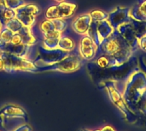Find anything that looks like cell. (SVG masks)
I'll return each instance as SVG.
<instances>
[{
    "mask_svg": "<svg viewBox=\"0 0 146 131\" xmlns=\"http://www.w3.org/2000/svg\"><path fill=\"white\" fill-rule=\"evenodd\" d=\"M117 30L121 33V35L124 38V39L127 42V44L134 51H136L139 48V39H137L136 35H135V32L133 30V27L130 22L121 25L117 28Z\"/></svg>",
    "mask_w": 146,
    "mask_h": 131,
    "instance_id": "obj_11",
    "label": "cell"
},
{
    "mask_svg": "<svg viewBox=\"0 0 146 131\" xmlns=\"http://www.w3.org/2000/svg\"><path fill=\"white\" fill-rule=\"evenodd\" d=\"M70 52L64 51L59 48L55 50H48L43 47L41 45L37 49V54L35 55L33 63L38 68L51 66L62 60Z\"/></svg>",
    "mask_w": 146,
    "mask_h": 131,
    "instance_id": "obj_5",
    "label": "cell"
},
{
    "mask_svg": "<svg viewBox=\"0 0 146 131\" xmlns=\"http://www.w3.org/2000/svg\"><path fill=\"white\" fill-rule=\"evenodd\" d=\"M58 13L59 18L61 19H67L72 17L77 9V5L74 3H69L66 1H62L58 3Z\"/></svg>",
    "mask_w": 146,
    "mask_h": 131,
    "instance_id": "obj_13",
    "label": "cell"
},
{
    "mask_svg": "<svg viewBox=\"0 0 146 131\" xmlns=\"http://www.w3.org/2000/svg\"><path fill=\"white\" fill-rule=\"evenodd\" d=\"M133 112H141L143 114H146V90L142 94L140 99L138 100L136 105L134 106Z\"/></svg>",
    "mask_w": 146,
    "mask_h": 131,
    "instance_id": "obj_28",
    "label": "cell"
},
{
    "mask_svg": "<svg viewBox=\"0 0 146 131\" xmlns=\"http://www.w3.org/2000/svg\"><path fill=\"white\" fill-rule=\"evenodd\" d=\"M97 59H96V64L98 67L101 69H109V68H114L116 67V63L115 59L106 54H99L97 55Z\"/></svg>",
    "mask_w": 146,
    "mask_h": 131,
    "instance_id": "obj_19",
    "label": "cell"
},
{
    "mask_svg": "<svg viewBox=\"0 0 146 131\" xmlns=\"http://www.w3.org/2000/svg\"><path fill=\"white\" fill-rule=\"evenodd\" d=\"M85 131H90V130H85Z\"/></svg>",
    "mask_w": 146,
    "mask_h": 131,
    "instance_id": "obj_44",
    "label": "cell"
},
{
    "mask_svg": "<svg viewBox=\"0 0 146 131\" xmlns=\"http://www.w3.org/2000/svg\"><path fill=\"white\" fill-rule=\"evenodd\" d=\"M55 2H56V3H60V2H62V1H65V0H54Z\"/></svg>",
    "mask_w": 146,
    "mask_h": 131,
    "instance_id": "obj_41",
    "label": "cell"
},
{
    "mask_svg": "<svg viewBox=\"0 0 146 131\" xmlns=\"http://www.w3.org/2000/svg\"><path fill=\"white\" fill-rule=\"evenodd\" d=\"M104 86H105V88L107 89L108 94H109L111 101L122 112L123 114H125L126 118H127L128 117V114H130L127 112L128 107L125 104L124 100L122 98V95L118 91V89L116 88V87L114 84V82H106Z\"/></svg>",
    "mask_w": 146,
    "mask_h": 131,
    "instance_id": "obj_8",
    "label": "cell"
},
{
    "mask_svg": "<svg viewBox=\"0 0 146 131\" xmlns=\"http://www.w3.org/2000/svg\"><path fill=\"white\" fill-rule=\"evenodd\" d=\"M89 14L92 17V20L96 21H101L107 20L108 15H109V13H107L102 9H98L92 10Z\"/></svg>",
    "mask_w": 146,
    "mask_h": 131,
    "instance_id": "obj_26",
    "label": "cell"
},
{
    "mask_svg": "<svg viewBox=\"0 0 146 131\" xmlns=\"http://www.w3.org/2000/svg\"><path fill=\"white\" fill-rule=\"evenodd\" d=\"M146 90V74L141 70L133 71L128 77L122 93L125 104L132 112L134 106Z\"/></svg>",
    "mask_w": 146,
    "mask_h": 131,
    "instance_id": "obj_1",
    "label": "cell"
},
{
    "mask_svg": "<svg viewBox=\"0 0 146 131\" xmlns=\"http://www.w3.org/2000/svg\"><path fill=\"white\" fill-rule=\"evenodd\" d=\"M38 28L42 35L45 33H49L55 30V27H54V23L52 20H49V19H44V21H42L39 23Z\"/></svg>",
    "mask_w": 146,
    "mask_h": 131,
    "instance_id": "obj_25",
    "label": "cell"
},
{
    "mask_svg": "<svg viewBox=\"0 0 146 131\" xmlns=\"http://www.w3.org/2000/svg\"><path fill=\"white\" fill-rule=\"evenodd\" d=\"M58 48L64 51H67V52H72L76 48L75 40L73 38H71L68 35H64L62 33V35L59 38Z\"/></svg>",
    "mask_w": 146,
    "mask_h": 131,
    "instance_id": "obj_18",
    "label": "cell"
},
{
    "mask_svg": "<svg viewBox=\"0 0 146 131\" xmlns=\"http://www.w3.org/2000/svg\"><path fill=\"white\" fill-rule=\"evenodd\" d=\"M92 20L89 13L82 14L77 16L71 22L72 29L80 35H86Z\"/></svg>",
    "mask_w": 146,
    "mask_h": 131,
    "instance_id": "obj_10",
    "label": "cell"
},
{
    "mask_svg": "<svg viewBox=\"0 0 146 131\" xmlns=\"http://www.w3.org/2000/svg\"><path fill=\"white\" fill-rule=\"evenodd\" d=\"M10 43H12V44H14V45H19V44H21V43H22V42H21V36L19 35L18 33H14V35H13V37H12V39H11Z\"/></svg>",
    "mask_w": 146,
    "mask_h": 131,
    "instance_id": "obj_35",
    "label": "cell"
},
{
    "mask_svg": "<svg viewBox=\"0 0 146 131\" xmlns=\"http://www.w3.org/2000/svg\"><path fill=\"white\" fill-rule=\"evenodd\" d=\"M1 7H7V6H6L5 0H0V8H1Z\"/></svg>",
    "mask_w": 146,
    "mask_h": 131,
    "instance_id": "obj_40",
    "label": "cell"
},
{
    "mask_svg": "<svg viewBox=\"0 0 146 131\" xmlns=\"http://www.w3.org/2000/svg\"><path fill=\"white\" fill-rule=\"evenodd\" d=\"M4 27H7L8 29H9V30H10L11 32H13L14 33H16L19 32V30H20L23 26H22L21 22L16 17H15V18H13V19H11V20H9V21L5 24Z\"/></svg>",
    "mask_w": 146,
    "mask_h": 131,
    "instance_id": "obj_27",
    "label": "cell"
},
{
    "mask_svg": "<svg viewBox=\"0 0 146 131\" xmlns=\"http://www.w3.org/2000/svg\"><path fill=\"white\" fill-rule=\"evenodd\" d=\"M139 45L142 51L146 52V35L145 37L141 38L140 39H139Z\"/></svg>",
    "mask_w": 146,
    "mask_h": 131,
    "instance_id": "obj_36",
    "label": "cell"
},
{
    "mask_svg": "<svg viewBox=\"0 0 146 131\" xmlns=\"http://www.w3.org/2000/svg\"><path fill=\"white\" fill-rule=\"evenodd\" d=\"M130 15L134 20L146 21V0H142L131 7Z\"/></svg>",
    "mask_w": 146,
    "mask_h": 131,
    "instance_id": "obj_15",
    "label": "cell"
},
{
    "mask_svg": "<svg viewBox=\"0 0 146 131\" xmlns=\"http://www.w3.org/2000/svg\"><path fill=\"white\" fill-rule=\"evenodd\" d=\"M0 57L2 58L5 72H38V68L35 66L33 61L24 57H21L6 51H0Z\"/></svg>",
    "mask_w": 146,
    "mask_h": 131,
    "instance_id": "obj_3",
    "label": "cell"
},
{
    "mask_svg": "<svg viewBox=\"0 0 146 131\" xmlns=\"http://www.w3.org/2000/svg\"><path fill=\"white\" fill-rule=\"evenodd\" d=\"M33 46H29L23 43L19 44V45H14L12 43H9L6 45L3 51L9 52L10 54L27 58L28 60L33 61Z\"/></svg>",
    "mask_w": 146,
    "mask_h": 131,
    "instance_id": "obj_9",
    "label": "cell"
},
{
    "mask_svg": "<svg viewBox=\"0 0 146 131\" xmlns=\"http://www.w3.org/2000/svg\"><path fill=\"white\" fill-rule=\"evenodd\" d=\"M58 42L59 39H43L42 46L48 50L58 49Z\"/></svg>",
    "mask_w": 146,
    "mask_h": 131,
    "instance_id": "obj_30",
    "label": "cell"
},
{
    "mask_svg": "<svg viewBox=\"0 0 146 131\" xmlns=\"http://www.w3.org/2000/svg\"><path fill=\"white\" fill-rule=\"evenodd\" d=\"M15 17L21 22L22 26L32 28L36 23V17L26 13L15 11Z\"/></svg>",
    "mask_w": 146,
    "mask_h": 131,
    "instance_id": "obj_21",
    "label": "cell"
},
{
    "mask_svg": "<svg viewBox=\"0 0 146 131\" xmlns=\"http://www.w3.org/2000/svg\"><path fill=\"white\" fill-rule=\"evenodd\" d=\"M14 131H33L32 130V128L26 123L21 126H19L18 128H16Z\"/></svg>",
    "mask_w": 146,
    "mask_h": 131,
    "instance_id": "obj_37",
    "label": "cell"
},
{
    "mask_svg": "<svg viewBox=\"0 0 146 131\" xmlns=\"http://www.w3.org/2000/svg\"><path fill=\"white\" fill-rule=\"evenodd\" d=\"M101 130L102 131H115V130L113 127L110 126V125H106V126H104Z\"/></svg>",
    "mask_w": 146,
    "mask_h": 131,
    "instance_id": "obj_38",
    "label": "cell"
},
{
    "mask_svg": "<svg viewBox=\"0 0 146 131\" xmlns=\"http://www.w3.org/2000/svg\"><path fill=\"white\" fill-rule=\"evenodd\" d=\"M27 123L21 118H14L4 115L0 111V130L14 131L19 126Z\"/></svg>",
    "mask_w": 146,
    "mask_h": 131,
    "instance_id": "obj_12",
    "label": "cell"
},
{
    "mask_svg": "<svg viewBox=\"0 0 146 131\" xmlns=\"http://www.w3.org/2000/svg\"><path fill=\"white\" fill-rule=\"evenodd\" d=\"M59 18V13H58V6L57 4L51 5L46 9L45 11V19L49 20H54Z\"/></svg>",
    "mask_w": 146,
    "mask_h": 131,
    "instance_id": "obj_29",
    "label": "cell"
},
{
    "mask_svg": "<svg viewBox=\"0 0 146 131\" xmlns=\"http://www.w3.org/2000/svg\"><path fill=\"white\" fill-rule=\"evenodd\" d=\"M92 131H102L101 130H92Z\"/></svg>",
    "mask_w": 146,
    "mask_h": 131,
    "instance_id": "obj_43",
    "label": "cell"
},
{
    "mask_svg": "<svg viewBox=\"0 0 146 131\" xmlns=\"http://www.w3.org/2000/svg\"><path fill=\"white\" fill-rule=\"evenodd\" d=\"M3 69H4V64L2 58L0 57V71H3Z\"/></svg>",
    "mask_w": 146,
    "mask_h": 131,
    "instance_id": "obj_39",
    "label": "cell"
},
{
    "mask_svg": "<svg viewBox=\"0 0 146 131\" xmlns=\"http://www.w3.org/2000/svg\"><path fill=\"white\" fill-rule=\"evenodd\" d=\"M130 7L117 6L109 13L107 21L114 29H117L121 25L131 21L132 17L130 15Z\"/></svg>",
    "mask_w": 146,
    "mask_h": 131,
    "instance_id": "obj_6",
    "label": "cell"
},
{
    "mask_svg": "<svg viewBox=\"0 0 146 131\" xmlns=\"http://www.w3.org/2000/svg\"><path fill=\"white\" fill-rule=\"evenodd\" d=\"M15 9H9V8H6V9L4 10V13H3V18H2V21H1V24H2V27H4L5 24L11 19L15 18Z\"/></svg>",
    "mask_w": 146,
    "mask_h": 131,
    "instance_id": "obj_32",
    "label": "cell"
},
{
    "mask_svg": "<svg viewBox=\"0 0 146 131\" xmlns=\"http://www.w3.org/2000/svg\"><path fill=\"white\" fill-rule=\"evenodd\" d=\"M14 33L5 27H2L0 31V51H3L7 44L10 43Z\"/></svg>",
    "mask_w": 146,
    "mask_h": 131,
    "instance_id": "obj_23",
    "label": "cell"
},
{
    "mask_svg": "<svg viewBox=\"0 0 146 131\" xmlns=\"http://www.w3.org/2000/svg\"><path fill=\"white\" fill-rule=\"evenodd\" d=\"M62 35V33L54 30L49 33L43 34V39H59Z\"/></svg>",
    "mask_w": 146,
    "mask_h": 131,
    "instance_id": "obj_34",
    "label": "cell"
},
{
    "mask_svg": "<svg viewBox=\"0 0 146 131\" xmlns=\"http://www.w3.org/2000/svg\"><path fill=\"white\" fill-rule=\"evenodd\" d=\"M130 23L132 24L133 30L135 32V35L138 39H140L141 38L145 37L146 35V21H137L132 18Z\"/></svg>",
    "mask_w": 146,
    "mask_h": 131,
    "instance_id": "obj_22",
    "label": "cell"
},
{
    "mask_svg": "<svg viewBox=\"0 0 146 131\" xmlns=\"http://www.w3.org/2000/svg\"><path fill=\"white\" fill-rule=\"evenodd\" d=\"M5 3L8 8L15 9V10L23 6L26 3L25 0H5Z\"/></svg>",
    "mask_w": 146,
    "mask_h": 131,
    "instance_id": "obj_33",
    "label": "cell"
},
{
    "mask_svg": "<svg viewBox=\"0 0 146 131\" xmlns=\"http://www.w3.org/2000/svg\"><path fill=\"white\" fill-rule=\"evenodd\" d=\"M53 23H54V27H55V30L59 31L61 33H64L68 27V22L65 21V19H61V18H57V19H54L52 20Z\"/></svg>",
    "mask_w": 146,
    "mask_h": 131,
    "instance_id": "obj_31",
    "label": "cell"
},
{
    "mask_svg": "<svg viewBox=\"0 0 146 131\" xmlns=\"http://www.w3.org/2000/svg\"><path fill=\"white\" fill-rule=\"evenodd\" d=\"M127 50H133V49L127 44V42L121 35L118 30L115 29L113 33L107 39H104L101 42V44L98 45L97 55L106 54L114 57Z\"/></svg>",
    "mask_w": 146,
    "mask_h": 131,
    "instance_id": "obj_2",
    "label": "cell"
},
{
    "mask_svg": "<svg viewBox=\"0 0 146 131\" xmlns=\"http://www.w3.org/2000/svg\"><path fill=\"white\" fill-rule=\"evenodd\" d=\"M98 21H92V23L88 28L86 35H88L94 41V43L98 46L101 44V40L99 39L98 33Z\"/></svg>",
    "mask_w": 146,
    "mask_h": 131,
    "instance_id": "obj_24",
    "label": "cell"
},
{
    "mask_svg": "<svg viewBox=\"0 0 146 131\" xmlns=\"http://www.w3.org/2000/svg\"><path fill=\"white\" fill-rule=\"evenodd\" d=\"M114 31H115L114 27L110 24V22L107 20L98 21V36H99L101 42L104 39L110 37L113 33Z\"/></svg>",
    "mask_w": 146,
    "mask_h": 131,
    "instance_id": "obj_17",
    "label": "cell"
},
{
    "mask_svg": "<svg viewBox=\"0 0 146 131\" xmlns=\"http://www.w3.org/2000/svg\"><path fill=\"white\" fill-rule=\"evenodd\" d=\"M4 115L9 116V117H14V118H21L26 120L27 122L28 121V117L27 115V112L25 110L18 106L15 105H7L4 107H3L0 110Z\"/></svg>",
    "mask_w": 146,
    "mask_h": 131,
    "instance_id": "obj_14",
    "label": "cell"
},
{
    "mask_svg": "<svg viewBox=\"0 0 146 131\" xmlns=\"http://www.w3.org/2000/svg\"><path fill=\"white\" fill-rule=\"evenodd\" d=\"M98 46L88 35H82L79 43V54L83 60L91 61L97 56Z\"/></svg>",
    "mask_w": 146,
    "mask_h": 131,
    "instance_id": "obj_7",
    "label": "cell"
},
{
    "mask_svg": "<svg viewBox=\"0 0 146 131\" xmlns=\"http://www.w3.org/2000/svg\"><path fill=\"white\" fill-rule=\"evenodd\" d=\"M1 29H2V24L0 23V31H1Z\"/></svg>",
    "mask_w": 146,
    "mask_h": 131,
    "instance_id": "obj_42",
    "label": "cell"
},
{
    "mask_svg": "<svg viewBox=\"0 0 146 131\" xmlns=\"http://www.w3.org/2000/svg\"><path fill=\"white\" fill-rule=\"evenodd\" d=\"M15 11L26 13V14H28V15H33V16L37 17L41 13V9L36 3H26L23 6H21V7L18 8L17 9H15Z\"/></svg>",
    "mask_w": 146,
    "mask_h": 131,
    "instance_id": "obj_20",
    "label": "cell"
},
{
    "mask_svg": "<svg viewBox=\"0 0 146 131\" xmlns=\"http://www.w3.org/2000/svg\"><path fill=\"white\" fill-rule=\"evenodd\" d=\"M18 33L21 36V42L27 45L33 46L38 43V39L35 36V34L33 33L32 28H30V27H27L23 26L19 30Z\"/></svg>",
    "mask_w": 146,
    "mask_h": 131,
    "instance_id": "obj_16",
    "label": "cell"
},
{
    "mask_svg": "<svg viewBox=\"0 0 146 131\" xmlns=\"http://www.w3.org/2000/svg\"><path fill=\"white\" fill-rule=\"evenodd\" d=\"M83 66V59L78 52L72 51L56 63L48 66L38 68L39 71H59L62 73H72L79 70Z\"/></svg>",
    "mask_w": 146,
    "mask_h": 131,
    "instance_id": "obj_4",
    "label": "cell"
}]
</instances>
